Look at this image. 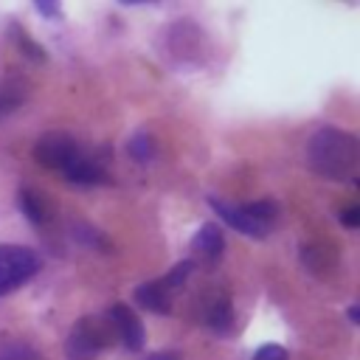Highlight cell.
Segmentation results:
<instances>
[{
	"label": "cell",
	"instance_id": "6da1fadb",
	"mask_svg": "<svg viewBox=\"0 0 360 360\" xmlns=\"http://www.w3.org/2000/svg\"><path fill=\"white\" fill-rule=\"evenodd\" d=\"M360 146L349 129L321 127L307 141V163L315 174L326 180H349L357 169Z\"/></svg>",
	"mask_w": 360,
	"mask_h": 360
},
{
	"label": "cell",
	"instance_id": "7a4b0ae2",
	"mask_svg": "<svg viewBox=\"0 0 360 360\" xmlns=\"http://www.w3.org/2000/svg\"><path fill=\"white\" fill-rule=\"evenodd\" d=\"M39 270V256L22 245H0V295L31 281Z\"/></svg>",
	"mask_w": 360,
	"mask_h": 360
},
{
	"label": "cell",
	"instance_id": "3957f363",
	"mask_svg": "<svg viewBox=\"0 0 360 360\" xmlns=\"http://www.w3.org/2000/svg\"><path fill=\"white\" fill-rule=\"evenodd\" d=\"M107 343V329L93 318H79L65 340L68 360H93Z\"/></svg>",
	"mask_w": 360,
	"mask_h": 360
},
{
	"label": "cell",
	"instance_id": "277c9868",
	"mask_svg": "<svg viewBox=\"0 0 360 360\" xmlns=\"http://www.w3.org/2000/svg\"><path fill=\"white\" fill-rule=\"evenodd\" d=\"M79 143L73 135L68 132H45L37 143H34V158L39 166L45 169H59L65 172L76 158H79Z\"/></svg>",
	"mask_w": 360,
	"mask_h": 360
},
{
	"label": "cell",
	"instance_id": "5b68a950",
	"mask_svg": "<svg viewBox=\"0 0 360 360\" xmlns=\"http://www.w3.org/2000/svg\"><path fill=\"white\" fill-rule=\"evenodd\" d=\"M107 318L110 323L115 326V335L121 338V343L129 349V352H141L143 343H146V329H143V321L135 315V309H129L127 304H112L107 309Z\"/></svg>",
	"mask_w": 360,
	"mask_h": 360
},
{
	"label": "cell",
	"instance_id": "8992f818",
	"mask_svg": "<svg viewBox=\"0 0 360 360\" xmlns=\"http://www.w3.org/2000/svg\"><path fill=\"white\" fill-rule=\"evenodd\" d=\"M208 205L217 211V217L225 222V225H231L233 231H239V233H245V236H253V239H264L270 231L264 228V225H259L248 211H245V205H233V202H222V200H217V197H208Z\"/></svg>",
	"mask_w": 360,
	"mask_h": 360
},
{
	"label": "cell",
	"instance_id": "52a82bcc",
	"mask_svg": "<svg viewBox=\"0 0 360 360\" xmlns=\"http://www.w3.org/2000/svg\"><path fill=\"white\" fill-rule=\"evenodd\" d=\"M17 205H20V211H22L34 225L48 222V219H53V214H56L51 197L42 194V191H37V188H20V191H17Z\"/></svg>",
	"mask_w": 360,
	"mask_h": 360
},
{
	"label": "cell",
	"instance_id": "ba28073f",
	"mask_svg": "<svg viewBox=\"0 0 360 360\" xmlns=\"http://www.w3.org/2000/svg\"><path fill=\"white\" fill-rule=\"evenodd\" d=\"M62 174H65L73 186H101V183H107L104 166H101L96 158H84V155H79Z\"/></svg>",
	"mask_w": 360,
	"mask_h": 360
},
{
	"label": "cell",
	"instance_id": "9c48e42d",
	"mask_svg": "<svg viewBox=\"0 0 360 360\" xmlns=\"http://www.w3.org/2000/svg\"><path fill=\"white\" fill-rule=\"evenodd\" d=\"M135 301H138L143 309L158 312V315L172 312V290H169L163 281H146V284L135 287Z\"/></svg>",
	"mask_w": 360,
	"mask_h": 360
},
{
	"label": "cell",
	"instance_id": "30bf717a",
	"mask_svg": "<svg viewBox=\"0 0 360 360\" xmlns=\"http://www.w3.org/2000/svg\"><path fill=\"white\" fill-rule=\"evenodd\" d=\"M191 248H194V253H200L205 262H217V259L222 256V250H225V239H222L219 225L205 222V225H202V228L194 233Z\"/></svg>",
	"mask_w": 360,
	"mask_h": 360
},
{
	"label": "cell",
	"instance_id": "8fae6325",
	"mask_svg": "<svg viewBox=\"0 0 360 360\" xmlns=\"http://www.w3.org/2000/svg\"><path fill=\"white\" fill-rule=\"evenodd\" d=\"M205 321H208V326L217 329V332L231 329V323H233V307H231V301H228V298H219V301L208 309Z\"/></svg>",
	"mask_w": 360,
	"mask_h": 360
},
{
	"label": "cell",
	"instance_id": "7c38bea8",
	"mask_svg": "<svg viewBox=\"0 0 360 360\" xmlns=\"http://www.w3.org/2000/svg\"><path fill=\"white\" fill-rule=\"evenodd\" d=\"M245 211H248L259 225H264L267 231L273 228V222H276V217H278V205H276V200H256V202H248Z\"/></svg>",
	"mask_w": 360,
	"mask_h": 360
},
{
	"label": "cell",
	"instance_id": "4fadbf2b",
	"mask_svg": "<svg viewBox=\"0 0 360 360\" xmlns=\"http://www.w3.org/2000/svg\"><path fill=\"white\" fill-rule=\"evenodd\" d=\"M127 149H129V158L138 160V163H146V160H152V155H155V143H152V138L143 135V132L132 135L129 143H127Z\"/></svg>",
	"mask_w": 360,
	"mask_h": 360
},
{
	"label": "cell",
	"instance_id": "5bb4252c",
	"mask_svg": "<svg viewBox=\"0 0 360 360\" xmlns=\"http://www.w3.org/2000/svg\"><path fill=\"white\" fill-rule=\"evenodd\" d=\"M0 360H37V352L28 343L6 340V343H0Z\"/></svg>",
	"mask_w": 360,
	"mask_h": 360
},
{
	"label": "cell",
	"instance_id": "9a60e30c",
	"mask_svg": "<svg viewBox=\"0 0 360 360\" xmlns=\"http://www.w3.org/2000/svg\"><path fill=\"white\" fill-rule=\"evenodd\" d=\"M191 267H194V262H191V259H186V262L174 264V267H172V270H169V273H166V276H163L160 281H163V284H166L169 290H177V287H180V284H183V281L188 278Z\"/></svg>",
	"mask_w": 360,
	"mask_h": 360
},
{
	"label": "cell",
	"instance_id": "2e32d148",
	"mask_svg": "<svg viewBox=\"0 0 360 360\" xmlns=\"http://www.w3.org/2000/svg\"><path fill=\"white\" fill-rule=\"evenodd\" d=\"M253 360H290V354L278 343H264V346H259L253 352Z\"/></svg>",
	"mask_w": 360,
	"mask_h": 360
},
{
	"label": "cell",
	"instance_id": "e0dca14e",
	"mask_svg": "<svg viewBox=\"0 0 360 360\" xmlns=\"http://www.w3.org/2000/svg\"><path fill=\"white\" fill-rule=\"evenodd\" d=\"M14 34H17V42H20L17 48H20V51H25V53H28L31 59H37V62H42V59H45V51H42V48H37V42H34V39H31L25 31L14 28Z\"/></svg>",
	"mask_w": 360,
	"mask_h": 360
},
{
	"label": "cell",
	"instance_id": "ac0fdd59",
	"mask_svg": "<svg viewBox=\"0 0 360 360\" xmlns=\"http://www.w3.org/2000/svg\"><path fill=\"white\" fill-rule=\"evenodd\" d=\"M340 222H343L346 228H357V225H360V208H357V205L343 208V211H340Z\"/></svg>",
	"mask_w": 360,
	"mask_h": 360
},
{
	"label": "cell",
	"instance_id": "d6986e66",
	"mask_svg": "<svg viewBox=\"0 0 360 360\" xmlns=\"http://www.w3.org/2000/svg\"><path fill=\"white\" fill-rule=\"evenodd\" d=\"M37 11L45 17H59V6L56 3H37Z\"/></svg>",
	"mask_w": 360,
	"mask_h": 360
},
{
	"label": "cell",
	"instance_id": "ffe728a7",
	"mask_svg": "<svg viewBox=\"0 0 360 360\" xmlns=\"http://www.w3.org/2000/svg\"><path fill=\"white\" fill-rule=\"evenodd\" d=\"M149 360H180V354H177V352H158V354H152Z\"/></svg>",
	"mask_w": 360,
	"mask_h": 360
},
{
	"label": "cell",
	"instance_id": "44dd1931",
	"mask_svg": "<svg viewBox=\"0 0 360 360\" xmlns=\"http://www.w3.org/2000/svg\"><path fill=\"white\" fill-rule=\"evenodd\" d=\"M357 312H360V309L352 304V307H349V321H352V323H357V321H360V315H357Z\"/></svg>",
	"mask_w": 360,
	"mask_h": 360
}]
</instances>
